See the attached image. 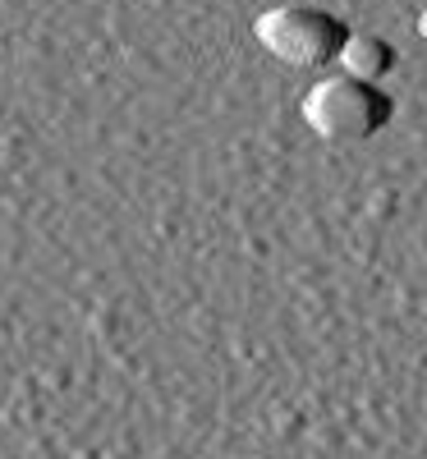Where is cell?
I'll return each instance as SVG.
<instances>
[{
  "label": "cell",
  "instance_id": "277c9868",
  "mask_svg": "<svg viewBox=\"0 0 427 459\" xmlns=\"http://www.w3.org/2000/svg\"><path fill=\"white\" fill-rule=\"evenodd\" d=\"M418 37H423V42H427V10L418 14Z\"/></svg>",
  "mask_w": 427,
  "mask_h": 459
},
{
  "label": "cell",
  "instance_id": "7a4b0ae2",
  "mask_svg": "<svg viewBox=\"0 0 427 459\" xmlns=\"http://www.w3.org/2000/svg\"><path fill=\"white\" fill-rule=\"evenodd\" d=\"M257 42L294 65V69H322V65H336L340 47H344V37L349 28L331 14V10H313V5H281V10H266L257 23Z\"/></svg>",
  "mask_w": 427,
  "mask_h": 459
},
{
  "label": "cell",
  "instance_id": "3957f363",
  "mask_svg": "<svg viewBox=\"0 0 427 459\" xmlns=\"http://www.w3.org/2000/svg\"><path fill=\"white\" fill-rule=\"evenodd\" d=\"M396 60H400L396 47L377 32H349L340 56H336L340 74H349V79H359V83H381L386 74L396 69Z\"/></svg>",
  "mask_w": 427,
  "mask_h": 459
},
{
  "label": "cell",
  "instance_id": "6da1fadb",
  "mask_svg": "<svg viewBox=\"0 0 427 459\" xmlns=\"http://www.w3.org/2000/svg\"><path fill=\"white\" fill-rule=\"evenodd\" d=\"M396 101L386 97L377 83H359L349 74H331L318 79L303 97V125L327 143H359L372 138L377 129L391 125Z\"/></svg>",
  "mask_w": 427,
  "mask_h": 459
}]
</instances>
